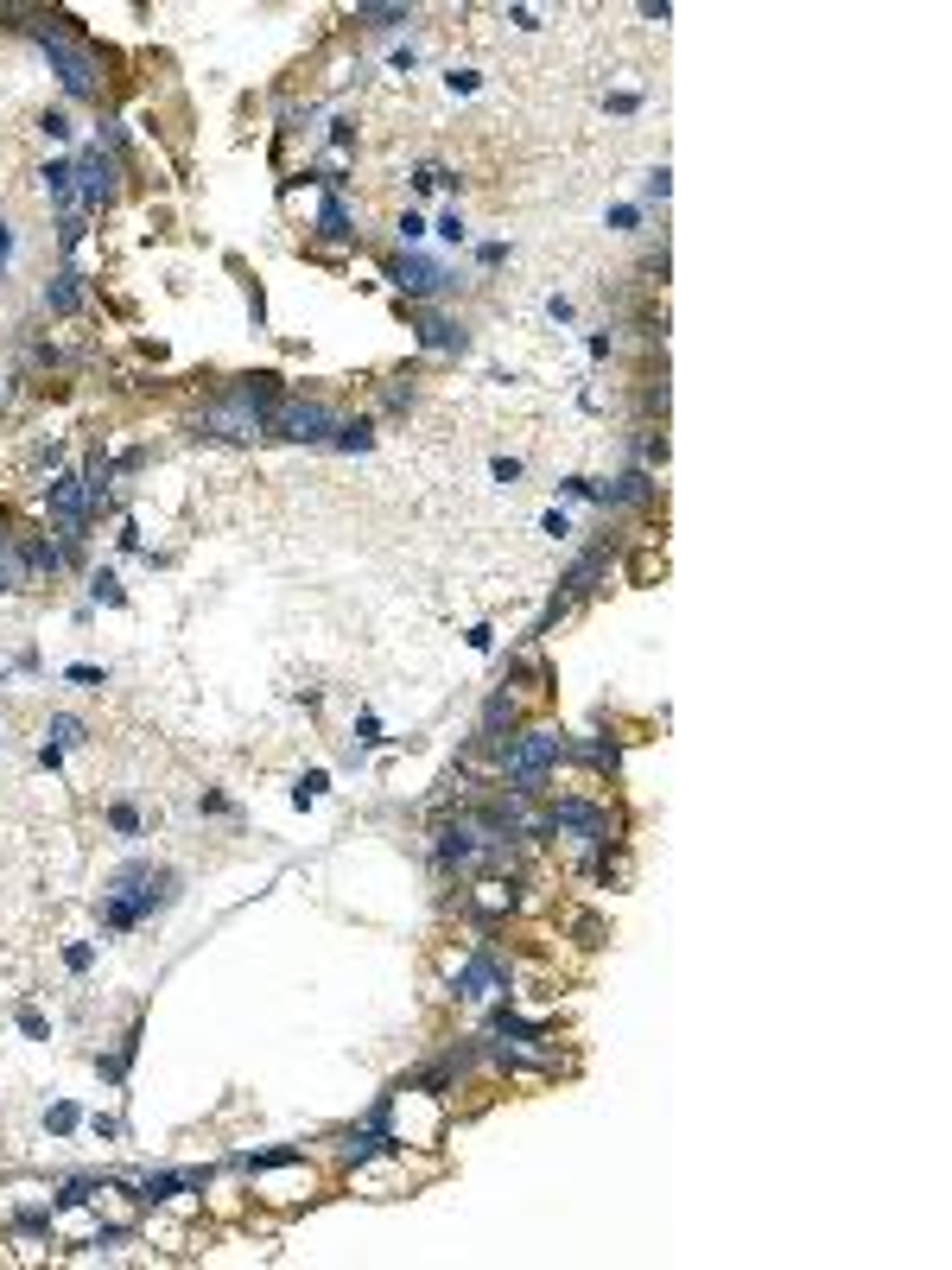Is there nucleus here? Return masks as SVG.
I'll use <instances>...</instances> for the list:
<instances>
[{
  "instance_id": "f257e3e1",
  "label": "nucleus",
  "mask_w": 952,
  "mask_h": 1270,
  "mask_svg": "<svg viewBox=\"0 0 952 1270\" xmlns=\"http://www.w3.org/2000/svg\"><path fill=\"white\" fill-rule=\"evenodd\" d=\"M172 896H178V877L165 865H121L102 889V921L108 928H141V921L153 915V909H165Z\"/></svg>"
},
{
  "instance_id": "f03ea898",
  "label": "nucleus",
  "mask_w": 952,
  "mask_h": 1270,
  "mask_svg": "<svg viewBox=\"0 0 952 1270\" xmlns=\"http://www.w3.org/2000/svg\"><path fill=\"white\" fill-rule=\"evenodd\" d=\"M565 756V737L559 731H528V737H508V750H502V781L514 788V800H528V794H540V781L552 776V762Z\"/></svg>"
},
{
  "instance_id": "7ed1b4c3",
  "label": "nucleus",
  "mask_w": 952,
  "mask_h": 1270,
  "mask_svg": "<svg viewBox=\"0 0 952 1270\" xmlns=\"http://www.w3.org/2000/svg\"><path fill=\"white\" fill-rule=\"evenodd\" d=\"M32 38L45 45V57H52V71L64 77V89L71 96H96V57L89 52H76L64 33H52V26H32Z\"/></svg>"
},
{
  "instance_id": "20e7f679",
  "label": "nucleus",
  "mask_w": 952,
  "mask_h": 1270,
  "mask_svg": "<svg viewBox=\"0 0 952 1270\" xmlns=\"http://www.w3.org/2000/svg\"><path fill=\"white\" fill-rule=\"evenodd\" d=\"M267 426H280L286 439H299V445H324L336 420H331V406H317V401H286V406H273Z\"/></svg>"
},
{
  "instance_id": "39448f33",
  "label": "nucleus",
  "mask_w": 952,
  "mask_h": 1270,
  "mask_svg": "<svg viewBox=\"0 0 952 1270\" xmlns=\"http://www.w3.org/2000/svg\"><path fill=\"white\" fill-rule=\"evenodd\" d=\"M45 509H52V515H64V521L76 528V521H89V509H96V502H89L83 476H71V471H64V476H52V490H45Z\"/></svg>"
},
{
  "instance_id": "423d86ee",
  "label": "nucleus",
  "mask_w": 952,
  "mask_h": 1270,
  "mask_svg": "<svg viewBox=\"0 0 952 1270\" xmlns=\"http://www.w3.org/2000/svg\"><path fill=\"white\" fill-rule=\"evenodd\" d=\"M76 185H83V204H102V197L115 191V159H108L102 146L76 153Z\"/></svg>"
},
{
  "instance_id": "0eeeda50",
  "label": "nucleus",
  "mask_w": 952,
  "mask_h": 1270,
  "mask_svg": "<svg viewBox=\"0 0 952 1270\" xmlns=\"http://www.w3.org/2000/svg\"><path fill=\"white\" fill-rule=\"evenodd\" d=\"M388 280L400 286V293H439V286H444V267H439V261H420V254H400V261L388 267Z\"/></svg>"
},
{
  "instance_id": "6e6552de",
  "label": "nucleus",
  "mask_w": 952,
  "mask_h": 1270,
  "mask_svg": "<svg viewBox=\"0 0 952 1270\" xmlns=\"http://www.w3.org/2000/svg\"><path fill=\"white\" fill-rule=\"evenodd\" d=\"M502 978H508L502 959H495V952H476L470 966L458 972V997H489V991H502Z\"/></svg>"
},
{
  "instance_id": "1a4fd4ad",
  "label": "nucleus",
  "mask_w": 952,
  "mask_h": 1270,
  "mask_svg": "<svg viewBox=\"0 0 952 1270\" xmlns=\"http://www.w3.org/2000/svg\"><path fill=\"white\" fill-rule=\"evenodd\" d=\"M420 343L425 350H464V324H451V318H420Z\"/></svg>"
},
{
  "instance_id": "9d476101",
  "label": "nucleus",
  "mask_w": 952,
  "mask_h": 1270,
  "mask_svg": "<svg viewBox=\"0 0 952 1270\" xmlns=\"http://www.w3.org/2000/svg\"><path fill=\"white\" fill-rule=\"evenodd\" d=\"M317 235H324V242H350V235H356V230H350V210H343L336 197H324V210H317Z\"/></svg>"
},
{
  "instance_id": "9b49d317",
  "label": "nucleus",
  "mask_w": 952,
  "mask_h": 1270,
  "mask_svg": "<svg viewBox=\"0 0 952 1270\" xmlns=\"http://www.w3.org/2000/svg\"><path fill=\"white\" fill-rule=\"evenodd\" d=\"M45 191H52V204H71L76 197V165H64V159L45 165Z\"/></svg>"
},
{
  "instance_id": "f8f14e48",
  "label": "nucleus",
  "mask_w": 952,
  "mask_h": 1270,
  "mask_svg": "<svg viewBox=\"0 0 952 1270\" xmlns=\"http://www.w3.org/2000/svg\"><path fill=\"white\" fill-rule=\"evenodd\" d=\"M641 495H648V471H629V476H617V483L603 490V502H617V509H622V502H641Z\"/></svg>"
},
{
  "instance_id": "ddd939ff",
  "label": "nucleus",
  "mask_w": 952,
  "mask_h": 1270,
  "mask_svg": "<svg viewBox=\"0 0 952 1270\" xmlns=\"http://www.w3.org/2000/svg\"><path fill=\"white\" fill-rule=\"evenodd\" d=\"M369 432H375L369 420H343V426H331V445H343V451H369Z\"/></svg>"
},
{
  "instance_id": "4468645a",
  "label": "nucleus",
  "mask_w": 952,
  "mask_h": 1270,
  "mask_svg": "<svg viewBox=\"0 0 952 1270\" xmlns=\"http://www.w3.org/2000/svg\"><path fill=\"white\" fill-rule=\"evenodd\" d=\"M76 299H83V293H76V274H57V280L45 286V305H52V312H76Z\"/></svg>"
},
{
  "instance_id": "2eb2a0df",
  "label": "nucleus",
  "mask_w": 952,
  "mask_h": 1270,
  "mask_svg": "<svg viewBox=\"0 0 952 1270\" xmlns=\"http://www.w3.org/2000/svg\"><path fill=\"white\" fill-rule=\"evenodd\" d=\"M52 743H57V750L83 743V724H76V718H52Z\"/></svg>"
},
{
  "instance_id": "dca6fc26",
  "label": "nucleus",
  "mask_w": 952,
  "mask_h": 1270,
  "mask_svg": "<svg viewBox=\"0 0 952 1270\" xmlns=\"http://www.w3.org/2000/svg\"><path fill=\"white\" fill-rule=\"evenodd\" d=\"M89 584H96V598H102V603H121V584H115V572H96Z\"/></svg>"
},
{
  "instance_id": "f3484780",
  "label": "nucleus",
  "mask_w": 952,
  "mask_h": 1270,
  "mask_svg": "<svg viewBox=\"0 0 952 1270\" xmlns=\"http://www.w3.org/2000/svg\"><path fill=\"white\" fill-rule=\"evenodd\" d=\"M108 820H115V832H141V813L134 807H108Z\"/></svg>"
},
{
  "instance_id": "a211bd4d",
  "label": "nucleus",
  "mask_w": 952,
  "mask_h": 1270,
  "mask_svg": "<svg viewBox=\"0 0 952 1270\" xmlns=\"http://www.w3.org/2000/svg\"><path fill=\"white\" fill-rule=\"evenodd\" d=\"M7 254H13V230H7V223H0V261H7Z\"/></svg>"
},
{
  "instance_id": "6ab92c4d",
  "label": "nucleus",
  "mask_w": 952,
  "mask_h": 1270,
  "mask_svg": "<svg viewBox=\"0 0 952 1270\" xmlns=\"http://www.w3.org/2000/svg\"><path fill=\"white\" fill-rule=\"evenodd\" d=\"M0 591H7V565H0Z\"/></svg>"
},
{
  "instance_id": "aec40b11",
  "label": "nucleus",
  "mask_w": 952,
  "mask_h": 1270,
  "mask_svg": "<svg viewBox=\"0 0 952 1270\" xmlns=\"http://www.w3.org/2000/svg\"><path fill=\"white\" fill-rule=\"evenodd\" d=\"M0 394H7V382H0Z\"/></svg>"
}]
</instances>
